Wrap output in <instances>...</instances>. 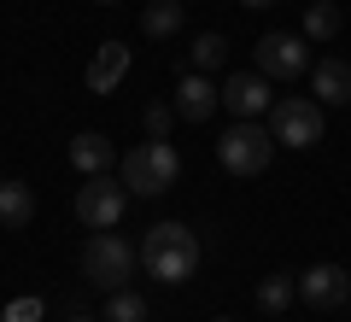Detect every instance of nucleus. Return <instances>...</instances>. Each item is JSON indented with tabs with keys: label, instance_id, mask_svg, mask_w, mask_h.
Segmentation results:
<instances>
[{
	"label": "nucleus",
	"instance_id": "f3484780",
	"mask_svg": "<svg viewBox=\"0 0 351 322\" xmlns=\"http://www.w3.org/2000/svg\"><path fill=\"white\" fill-rule=\"evenodd\" d=\"M293 299H299V281L293 275H263L258 281V310H269V317H281Z\"/></svg>",
	"mask_w": 351,
	"mask_h": 322
},
{
	"label": "nucleus",
	"instance_id": "9d476101",
	"mask_svg": "<svg viewBox=\"0 0 351 322\" xmlns=\"http://www.w3.org/2000/svg\"><path fill=\"white\" fill-rule=\"evenodd\" d=\"M217 106H223V100H217V82L205 71H188L182 82H176V117H188V124H211Z\"/></svg>",
	"mask_w": 351,
	"mask_h": 322
},
{
	"label": "nucleus",
	"instance_id": "39448f33",
	"mask_svg": "<svg viewBox=\"0 0 351 322\" xmlns=\"http://www.w3.org/2000/svg\"><path fill=\"white\" fill-rule=\"evenodd\" d=\"M269 135H276V147H293V152L316 147V141H322V106L304 100V94L276 100V106H269Z\"/></svg>",
	"mask_w": 351,
	"mask_h": 322
},
{
	"label": "nucleus",
	"instance_id": "f03ea898",
	"mask_svg": "<svg viewBox=\"0 0 351 322\" xmlns=\"http://www.w3.org/2000/svg\"><path fill=\"white\" fill-rule=\"evenodd\" d=\"M176 176H182V152H176L170 141H141V147L123 159V187H129V194H141V199L170 194Z\"/></svg>",
	"mask_w": 351,
	"mask_h": 322
},
{
	"label": "nucleus",
	"instance_id": "5701e85b",
	"mask_svg": "<svg viewBox=\"0 0 351 322\" xmlns=\"http://www.w3.org/2000/svg\"><path fill=\"white\" fill-rule=\"evenodd\" d=\"M71 322H94V317H71Z\"/></svg>",
	"mask_w": 351,
	"mask_h": 322
},
{
	"label": "nucleus",
	"instance_id": "a211bd4d",
	"mask_svg": "<svg viewBox=\"0 0 351 322\" xmlns=\"http://www.w3.org/2000/svg\"><path fill=\"white\" fill-rule=\"evenodd\" d=\"M100 322H147V299H141L135 287H117V293L106 299V317Z\"/></svg>",
	"mask_w": 351,
	"mask_h": 322
},
{
	"label": "nucleus",
	"instance_id": "aec40b11",
	"mask_svg": "<svg viewBox=\"0 0 351 322\" xmlns=\"http://www.w3.org/2000/svg\"><path fill=\"white\" fill-rule=\"evenodd\" d=\"M41 310H47V305H41L36 293H24V299H12V305H6V322H41Z\"/></svg>",
	"mask_w": 351,
	"mask_h": 322
},
{
	"label": "nucleus",
	"instance_id": "f8f14e48",
	"mask_svg": "<svg viewBox=\"0 0 351 322\" xmlns=\"http://www.w3.org/2000/svg\"><path fill=\"white\" fill-rule=\"evenodd\" d=\"M311 94H316V106H351V65L346 59H322L311 71Z\"/></svg>",
	"mask_w": 351,
	"mask_h": 322
},
{
	"label": "nucleus",
	"instance_id": "dca6fc26",
	"mask_svg": "<svg viewBox=\"0 0 351 322\" xmlns=\"http://www.w3.org/2000/svg\"><path fill=\"white\" fill-rule=\"evenodd\" d=\"M339 24H346V18H339L334 0H311V6H304V36H311V41H334Z\"/></svg>",
	"mask_w": 351,
	"mask_h": 322
},
{
	"label": "nucleus",
	"instance_id": "2eb2a0df",
	"mask_svg": "<svg viewBox=\"0 0 351 322\" xmlns=\"http://www.w3.org/2000/svg\"><path fill=\"white\" fill-rule=\"evenodd\" d=\"M141 30H147L152 41L176 36V30H182V0H147V12H141Z\"/></svg>",
	"mask_w": 351,
	"mask_h": 322
},
{
	"label": "nucleus",
	"instance_id": "423d86ee",
	"mask_svg": "<svg viewBox=\"0 0 351 322\" xmlns=\"http://www.w3.org/2000/svg\"><path fill=\"white\" fill-rule=\"evenodd\" d=\"M252 53H258V76H269V82H293V76L311 71V47H304V36H293V30L263 36Z\"/></svg>",
	"mask_w": 351,
	"mask_h": 322
},
{
	"label": "nucleus",
	"instance_id": "20e7f679",
	"mask_svg": "<svg viewBox=\"0 0 351 322\" xmlns=\"http://www.w3.org/2000/svg\"><path fill=\"white\" fill-rule=\"evenodd\" d=\"M269 152H276V135L258 124V117H240L234 129H223L217 141V164L228 176H263L269 170Z\"/></svg>",
	"mask_w": 351,
	"mask_h": 322
},
{
	"label": "nucleus",
	"instance_id": "412c9836",
	"mask_svg": "<svg viewBox=\"0 0 351 322\" xmlns=\"http://www.w3.org/2000/svg\"><path fill=\"white\" fill-rule=\"evenodd\" d=\"M170 117H176V106H147V135L164 141V135H170Z\"/></svg>",
	"mask_w": 351,
	"mask_h": 322
},
{
	"label": "nucleus",
	"instance_id": "9b49d317",
	"mask_svg": "<svg viewBox=\"0 0 351 322\" xmlns=\"http://www.w3.org/2000/svg\"><path fill=\"white\" fill-rule=\"evenodd\" d=\"M123 76H129V41H106L88 65V94H112Z\"/></svg>",
	"mask_w": 351,
	"mask_h": 322
},
{
	"label": "nucleus",
	"instance_id": "a878e982",
	"mask_svg": "<svg viewBox=\"0 0 351 322\" xmlns=\"http://www.w3.org/2000/svg\"><path fill=\"white\" fill-rule=\"evenodd\" d=\"M0 322H6V310H0Z\"/></svg>",
	"mask_w": 351,
	"mask_h": 322
},
{
	"label": "nucleus",
	"instance_id": "0eeeda50",
	"mask_svg": "<svg viewBox=\"0 0 351 322\" xmlns=\"http://www.w3.org/2000/svg\"><path fill=\"white\" fill-rule=\"evenodd\" d=\"M123 205H129V187L112 182L106 170H100V176H88V182L76 187V217H82L88 229H117Z\"/></svg>",
	"mask_w": 351,
	"mask_h": 322
},
{
	"label": "nucleus",
	"instance_id": "1a4fd4ad",
	"mask_svg": "<svg viewBox=\"0 0 351 322\" xmlns=\"http://www.w3.org/2000/svg\"><path fill=\"white\" fill-rule=\"evenodd\" d=\"M217 100H223L234 117H263L269 112V76L258 71H240V76H223V88H217Z\"/></svg>",
	"mask_w": 351,
	"mask_h": 322
},
{
	"label": "nucleus",
	"instance_id": "6ab92c4d",
	"mask_svg": "<svg viewBox=\"0 0 351 322\" xmlns=\"http://www.w3.org/2000/svg\"><path fill=\"white\" fill-rule=\"evenodd\" d=\"M188 53H193V71H205V76H211L217 65H223V53H228V41L217 36V30H211V36H199V41H193Z\"/></svg>",
	"mask_w": 351,
	"mask_h": 322
},
{
	"label": "nucleus",
	"instance_id": "ddd939ff",
	"mask_svg": "<svg viewBox=\"0 0 351 322\" xmlns=\"http://www.w3.org/2000/svg\"><path fill=\"white\" fill-rule=\"evenodd\" d=\"M36 223V187L0 176V229H29Z\"/></svg>",
	"mask_w": 351,
	"mask_h": 322
},
{
	"label": "nucleus",
	"instance_id": "4468645a",
	"mask_svg": "<svg viewBox=\"0 0 351 322\" xmlns=\"http://www.w3.org/2000/svg\"><path fill=\"white\" fill-rule=\"evenodd\" d=\"M112 159H117V152H112V141H106L100 129H82V135L71 141V164H76L82 176H100V170H112Z\"/></svg>",
	"mask_w": 351,
	"mask_h": 322
},
{
	"label": "nucleus",
	"instance_id": "6e6552de",
	"mask_svg": "<svg viewBox=\"0 0 351 322\" xmlns=\"http://www.w3.org/2000/svg\"><path fill=\"white\" fill-rule=\"evenodd\" d=\"M299 281V299L311 310H334V305H346L351 299V275L339 270V264H311L304 275H293Z\"/></svg>",
	"mask_w": 351,
	"mask_h": 322
},
{
	"label": "nucleus",
	"instance_id": "393cba45",
	"mask_svg": "<svg viewBox=\"0 0 351 322\" xmlns=\"http://www.w3.org/2000/svg\"><path fill=\"white\" fill-rule=\"evenodd\" d=\"M217 322H234V317H217Z\"/></svg>",
	"mask_w": 351,
	"mask_h": 322
},
{
	"label": "nucleus",
	"instance_id": "b1692460",
	"mask_svg": "<svg viewBox=\"0 0 351 322\" xmlns=\"http://www.w3.org/2000/svg\"><path fill=\"white\" fill-rule=\"evenodd\" d=\"M100 6H117V0H100Z\"/></svg>",
	"mask_w": 351,
	"mask_h": 322
},
{
	"label": "nucleus",
	"instance_id": "f257e3e1",
	"mask_svg": "<svg viewBox=\"0 0 351 322\" xmlns=\"http://www.w3.org/2000/svg\"><path fill=\"white\" fill-rule=\"evenodd\" d=\"M141 270L164 287H182L199 270V235L188 223H152L147 240H141Z\"/></svg>",
	"mask_w": 351,
	"mask_h": 322
},
{
	"label": "nucleus",
	"instance_id": "4be33fe9",
	"mask_svg": "<svg viewBox=\"0 0 351 322\" xmlns=\"http://www.w3.org/2000/svg\"><path fill=\"white\" fill-rule=\"evenodd\" d=\"M240 6H252V12H258V6H276V0H240Z\"/></svg>",
	"mask_w": 351,
	"mask_h": 322
},
{
	"label": "nucleus",
	"instance_id": "7ed1b4c3",
	"mask_svg": "<svg viewBox=\"0 0 351 322\" xmlns=\"http://www.w3.org/2000/svg\"><path fill=\"white\" fill-rule=\"evenodd\" d=\"M135 264H141V252H129V240L112 235V229H94V235L82 240V275H88L94 287H106V293L129 287Z\"/></svg>",
	"mask_w": 351,
	"mask_h": 322
}]
</instances>
